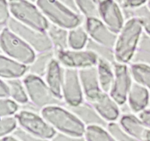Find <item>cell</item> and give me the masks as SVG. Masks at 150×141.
I'll return each mask as SVG.
<instances>
[{
  "instance_id": "1",
  "label": "cell",
  "mask_w": 150,
  "mask_h": 141,
  "mask_svg": "<svg viewBox=\"0 0 150 141\" xmlns=\"http://www.w3.org/2000/svg\"><path fill=\"white\" fill-rule=\"evenodd\" d=\"M144 29L139 19L130 17L117 34L114 51L117 63L128 65L132 63L137 51Z\"/></svg>"
},
{
  "instance_id": "2",
  "label": "cell",
  "mask_w": 150,
  "mask_h": 141,
  "mask_svg": "<svg viewBox=\"0 0 150 141\" xmlns=\"http://www.w3.org/2000/svg\"><path fill=\"white\" fill-rule=\"evenodd\" d=\"M40 114L57 133L72 136H84L86 126L67 107L53 105L40 110Z\"/></svg>"
},
{
  "instance_id": "3",
  "label": "cell",
  "mask_w": 150,
  "mask_h": 141,
  "mask_svg": "<svg viewBox=\"0 0 150 141\" xmlns=\"http://www.w3.org/2000/svg\"><path fill=\"white\" fill-rule=\"evenodd\" d=\"M36 4L51 24L67 30L83 24L81 15L61 0H37Z\"/></svg>"
},
{
  "instance_id": "4",
  "label": "cell",
  "mask_w": 150,
  "mask_h": 141,
  "mask_svg": "<svg viewBox=\"0 0 150 141\" xmlns=\"http://www.w3.org/2000/svg\"><path fill=\"white\" fill-rule=\"evenodd\" d=\"M12 18L19 23L40 32H47L50 23L36 2L29 0H8Z\"/></svg>"
},
{
  "instance_id": "5",
  "label": "cell",
  "mask_w": 150,
  "mask_h": 141,
  "mask_svg": "<svg viewBox=\"0 0 150 141\" xmlns=\"http://www.w3.org/2000/svg\"><path fill=\"white\" fill-rule=\"evenodd\" d=\"M0 48L2 54L28 66L33 63L37 55L35 50L8 26L1 28Z\"/></svg>"
},
{
  "instance_id": "6",
  "label": "cell",
  "mask_w": 150,
  "mask_h": 141,
  "mask_svg": "<svg viewBox=\"0 0 150 141\" xmlns=\"http://www.w3.org/2000/svg\"><path fill=\"white\" fill-rule=\"evenodd\" d=\"M23 82L29 97V104L40 111L50 106L64 104V101L53 94L42 77L28 73L23 78Z\"/></svg>"
},
{
  "instance_id": "7",
  "label": "cell",
  "mask_w": 150,
  "mask_h": 141,
  "mask_svg": "<svg viewBox=\"0 0 150 141\" xmlns=\"http://www.w3.org/2000/svg\"><path fill=\"white\" fill-rule=\"evenodd\" d=\"M19 127L28 133L44 139L51 140L57 134V131L46 120L31 109H21L16 114Z\"/></svg>"
},
{
  "instance_id": "8",
  "label": "cell",
  "mask_w": 150,
  "mask_h": 141,
  "mask_svg": "<svg viewBox=\"0 0 150 141\" xmlns=\"http://www.w3.org/2000/svg\"><path fill=\"white\" fill-rule=\"evenodd\" d=\"M7 26L30 46L36 53L54 50L51 40L46 32H40L28 27L18 22L13 18L8 22Z\"/></svg>"
},
{
  "instance_id": "9",
  "label": "cell",
  "mask_w": 150,
  "mask_h": 141,
  "mask_svg": "<svg viewBox=\"0 0 150 141\" xmlns=\"http://www.w3.org/2000/svg\"><path fill=\"white\" fill-rule=\"evenodd\" d=\"M55 57L64 68L76 70L96 66L99 57L91 50L85 48L82 50L68 49L57 51Z\"/></svg>"
},
{
  "instance_id": "10",
  "label": "cell",
  "mask_w": 150,
  "mask_h": 141,
  "mask_svg": "<svg viewBox=\"0 0 150 141\" xmlns=\"http://www.w3.org/2000/svg\"><path fill=\"white\" fill-rule=\"evenodd\" d=\"M114 69L115 76L109 94L122 107L127 104V96L134 81L128 65L116 63Z\"/></svg>"
},
{
  "instance_id": "11",
  "label": "cell",
  "mask_w": 150,
  "mask_h": 141,
  "mask_svg": "<svg viewBox=\"0 0 150 141\" xmlns=\"http://www.w3.org/2000/svg\"><path fill=\"white\" fill-rule=\"evenodd\" d=\"M62 99L67 107H75L85 101L79 70L64 68Z\"/></svg>"
},
{
  "instance_id": "12",
  "label": "cell",
  "mask_w": 150,
  "mask_h": 141,
  "mask_svg": "<svg viewBox=\"0 0 150 141\" xmlns=\"http://www.w3.org/2000/svg\"><path fill=\"white\" fill-rule=\"evenodd\" d=\"M100 19L111 29L118 34L125 23L122 7L117 0H98Z\"/></svg>"
},
{
  "instance_id": "13",
  "label": "cell",
  "mask_w": 150,
  "mask_h": 141,
  "mask_svg": "<svg viewBox=\"0 0 150 141\" xmlns=\"http://www.w3.org/2000/svg\"><path fill=\"white\" fill-rule=\"evenodd\" d=\"M84 26L91 40L114 49L117 34L112 32L99 18L86 19Z\"/></svg>"
},
{
  "instance_id": "14",
  "label": "cell",
  "mask_w": 150,
  "mask_h": 141,
  "mask_svg": "<svg viewBox=\"0 0 150 141\" xmlns=\"http://www.w3.org/2000/svg\"><path fill=\"white\" fill-rule=\"evenodd\" d=\"M79 73L85 101L94 102L103 93L96 66L81 69L79 70Z\"/></svg>"
},
{
  "instance_id": "15",
  "label": "cell",
  "mask_w": 150,
  "mask_h": 141,
  "mask_svg": "<svg viewBox=\"0 0 150 141\" xmlns=\"http://www.w3.org/2000/svg\"><path fill=\"white\" fill-rule=\"evenodd\" d=\"M100 115L107 123L116 122L121 115V107L108 93L103 92L94 102L91 103Z\"/></svg>"
},
{
  "instance_id": "16",
  "label": "cell",
  "mask_w": 150,
  "mask_h": 141,
  "mask_svg": "<svg viewBox=\"0 0 150 141\" xmlns=\"http://www.w3.org/2000/svg\"><path fill=\"white\" fill-rule=\"evenodd\" d=\"M150 91L137 82H133L127 96V105L132 113L139 114L149 107Z\"/></svg>"
},
{
  "instance_id": "17",
  "label": "cell",
  "mask_w": 150,
  "mask_h": 141,
  "mask_svg": "<svg viewBox=\"0 0 150 141\" xmlns=\"http://www.w3.org/2000/svg\"><path fill=\"white\" fill-rule=\"evenodd\" d=\"M64 68L55 57L51 60L44 77L45 82L53 94L62 101H63L62 86L64 82Z\"/></svg>"
},
{
  "instance_id": "18",
  "label": "cell",
  "mask_w": 150,
  "mask_h": 141,
  "mask_svg": "<svg viewBox=\"0 0 150 141\" xmlns=\"http://www.w3.org/2000/svg\"><path fill=\"white\" fill-rule=\"evenodd\" d=\"M70 109L86 126H100L106 127L108 123L103 120L91 103L84 101L75 107Z\"/></svg>"
},
{
  "instance_id": "19",
  "label": "cell",
  "mask_w": 150,
  "mask_h": 141,
  "mask_svg": "<svg viewBox=\"0 0 150 141\" xmlns=\"http://www.w3.org/2000/svg\"><path fill=\"white\" fill-rule=\"evenodd\" d=\"M29 73V66L13 60L4 54L0 57V76L1 79H21Z\"/></svg>"
},
{
  "instance_id": "20",
  "label": "cell",
  "mask_w": 150,
  "mask_h": 141,
  "mask_svg": "<svg viewBox=\"0 0 150 141\" xmlns=\"http://www.w3.org/2000/svg\"><path fill=\"white\" fill-rule=\"evenodd\" d=\"M119 123L130 135L139 140H144L148 128L139 116L134 113H124L119 119Z\"/></svg>"
},
{
  "instance_id": "21",
  "label": "cell",
  "mask_w": 150,
  "mask_h": 141,
  "mask_svg": "<svg viewBox=\"0 0 150 141\" xmlns=\"http://www.w3.org/2000/svg\"><path fill=\"white\" fill-rule=\"evenodd\" d=\"M96 68L100 85L103 92L109 93L115 76L114 64L104 59L99 58Z\"/></svg>"
},
{
  "instance_id": "22",
  "label": "cell",
  "mask_w": 150,
  "mask_h": 141,
  "mask_svg": "<svg viewBox=\"0 0 150 141\" xmlns=\"http://www.w3.org/2000/svg\"><path fill=\"white\" fill-rule=\"evenodd\" d=\"M46 32L51 41L54 52L68 49L69 30L50 24Z\"/></svg>"
},
{
  "instance_id": "23",
  "label": "cell",
  "mask_w": 150,
  "mask_h": 141,
  "mask_svg": "<svg viewBox=\"0 0 150 141\" xmlns=\"http://www.w3.org/2000/svg\"><path fill=\"white\" fill-rule=\"evenodd\" d=\"M54 58H55V52L54 50L37 53L35 60L29 66V73L40 77H45L48 66Z\"/></svg>"
},
{
  "instance_id": "24",
  "label": "cell",
  "mask_w": 150,
  "mask_h": 141,
  "mask_svg": "<svg viewBox=\"0 0 150 141\" xmlns=\"http://www.w3.org/2000/svg\"><path fill=\"white\" fill-rule=\"evenodd\" d=\"M89 41V37L84 25L82 24L69 30L68 46L70 49H85Z\"/></svg>"
},
{
  "instance_id": "25",
  "label": "cell",
  "mask_w": 150,
  "mask_h": 141,
  "mask_svg": "<svg viewBox=\"0 0 150 141\" xmlns=\"http://www.w3.org/2000/svg\"><path fill=\"white\" fill-rule=\"evenodd\" d=\"M129 67L133 81L150 91V66L143 63H131L129 64Z\"/></svg>"
},
{
  "instance_id": "26",
  "label": "cell",
  "mask_w": 150,
  "mask_h": 141,
  "mask_svg": "<svg viewBox=\"0 0 150 141\" xmlns=\"http://www.w3.org/2000/svg\"><path fill=\"white\" fill-rule=\"evenodd\" d=\"M6 81L10 87V98L20 105L29 104V99L23 80L16 79Z\"/></svg>"
},
{
  "instance_id": "27",
  "label": "cell",
  "mask_w": 150,
  "mask_h": 141,
  "mask_svg": "<svg viewBox=\"0 0 150 141\" xmlns=\"http://www.w3.org/2000/svg\"><path fill=\"white\" fill-rule=\"evenodd\" d=\"M76 10L86 19L99 18L98 0H74Z\"/></svg>"
},
{
  "instance_id": "28",
  "label": "cell",
  "mask_w": 150,
  "mask_h": 141,
  "mask_svg": "<svg viewBox=\"0 0 150 141\" xmlns=\"http://www.w3.org/2000/svg\"><path fill=\"white\" fill-rule=\"evenodd\" d=\"M132 63L150 66V36L144 32Z\"/></svg>"
},
{
  "instance_id": "29",
  "label": "cell",
  "mask_w": 150,
  "mask_h": 141,
  "mask_svg": "<svg viewBox=\"0 0 150 141\" xmlns=\"http://www.w3.org/2000/svg\"><path fill=\"white\" fill-rule=\"evenodd\" d=\"M84 137L87 141H116L106 127L100 126H86Z\"/></svg>"
},
{
  "instance_id": "30",
  "label": "cell",
  "mask_w": 150,
  "mask_h": 141,
  "mask_svg": "<svg viewBox=\"0 0 150 141\" xmlns=\"http://www.w3.org/2000/svg\"><path fill=\"white\" fill-rule=\"evenodd\" d=\"M130 14V17H136L139 19L144 29V32L150 36V9L148 6L144 5L133 10H125Z\"/></svg>"
},
{
  "instance_id": "31",
  "label": "cell",
  "mask_w": 150,
  "mask_h": 141,
  "mask_svg": "<svg viewBox=\"0 0 150 141\" xmlns=\"http://www.w3.org/2000/svg\"><path fill=\"white\" fill-rule=\"evenodd\" d=\"M86 48L95 52L99 58L104 59V60L111 63L112 64H115L117 63L115 55H114V51L113 48H108L105 46L97 43L96 42L91 40L90 38H89V41L88 42Z\"/></svg>"
},
{
  "instance_id": "32",
  "label": "cell",
  "mask_w": 150,
  "mask_h": 141,
  "mask_svg": "<svg viewBox=\"0 0 150 141\" xmlns=\"http://www.w3.org/2000/svg\"><path fill=\"white\" fill-rule=\"evenodd\" d=\"M106 129L110 132L116 141H140L127 133L119 123H108Z\"/></svg>"
},
{
  "instance_id": "33",
  "label": "cell",
  "mask_w": 150,
  "mask_h": 141,
  "mask_svg": "<svg viewBox=\"0 0 150 141\" xmlns=\"http://www.w3.org/2000/svg\"><path fill=\"white\" fill-rule=\"evenodd\" d=\"M18 127V122L16 115L1 118V120H0L1 138L12 135Z\"/></svg>"
},
{
  "instance_id": "34",
  "label": "cell",
  "mask_w": 150,
  "mask_h": 141,
  "mask_svg": "<svg viewBox=\"0 0 150 141\" xmlns=\"http://www.w3.org/2000/svg\"><path fill=\"white\" fill-rule=\"evenodd\" d=\"M20 110V104L11 98H0V116L8 117L16 115Z\"/></svg>"
},
{
  "instance_id": "35",
  "label": "cell",
  "mask_w": 150,
  "mask_h": 141,
  "mask_svg": "<svg viewBox=\"0 0 150 141\" xmlns=\"http://www.w3.org/2000/svg\"><path fill=\"white\" fill-rule=\"evenodd\" d=\"M12 19L8 0H0V24L1 28L7 26Z\"/></svg>"
},
{
  "instance_id": "36",
  "label": "cell",
  "mask_w": 150,
  "mask_h": 141,
  "mask_svg": "<svg viewBox=\"0 0 150 141\" xmlns=\"http://www.w3.org/2000/svg\"><path fill=\"white\" fill-rule=\"evenodd\" d=\"M13 135L18 138L21 141H52L51 140L44 139V138L31 135L20 127L18 128Z\"/></svg>"
},
{
  "instance_id": "37",
  "label": "cell",
  "mask_w": 150,
  "mask_h": 141,
  "mask_svg": "<svg viewBox=\"0 0 150 141\" xmlns=\"http://www.w3.org/2000/svg\"><path fill=\"white\" fill-rule=\"evenodd\" d=\"M149 0H122V5L125 10H133L147 4Z\"/></svg>"
},
{
  "instance_id": "38",
  "label": "cell",
  "mask_w": 150,
  "mask_h": 141,
  "mask_svg": "<svg viewBox=\"0 0 150 141\" xmlns=\"http://www.w3.org/2000/svg\"><path fill=\"white\" fill-rule=\"evenodd\" d=\"M52 141H87L84 136L77 137L72 135H64V134L57 133L53 138Z\"/></svg>"
},
{
  "instance_id": "39",
  "label": "cell",
  "mask_w": 150,
  "mask_h": 141,
  "mask_svg": "<svg viewBox=\"0 0 150 141\" xmlns=\"http://www.w3.org/2000/svg\"><path fill=\"white\" fill-rule=\"evenodd\" d=\"M10 98V87L7 81L1 79L0 82V98Z\"/></svg>"
},
{
  "instance_id": "40",
  "label": "cell",
  "mask_w": 150,
  "mask_h": 141,
  "mask_svg": "<svg viewBox=\"0 0 150 141\" xmlns=\"http://www.w3.org/2000/svg\"><path fill=\"white\" fill-rule=\"evenodd\" d=\"M138 116L140 118V119L144 123L145 126L150 129V107L138 114Z\"/></svg>"
},
{
  "instance_id": "41",
  "label": "cell",
  "mask_w": 150,
  "mask_h": 141,
  "mask_svg": "<svg viewBox=\"0 0 150 141\" xmlns=\"http://www.w3.org/2000/svg\"><path fill=\"white\" fill-rule=\"evenodd\" d=\"M1 141H21L18 138L16 137L15 135H9L1 138Z\"/></svg>"
},
{
  "instance_id": "42",
  "label": "cell",
  "mask_w": 150,
  "mask_h": 141,
  "mask_svg": "<svg viewBox=\"0 0 150 141\" xmlns=\"http://www.w3.org/2000/svg\"><path fill=\"white\" fill-rule=\"evenodd\" d=\"M143 141H150V129H148L147 132H146V135H145L144 139Z\"/></svg>"
},
{
  "instance_id": "43",
  "label": "cell",
  "mask_w": 150,
  "mask_h": 141,
  "mask_svg": "<svg viewBox=\"0 0 150 141\" xmlns=\"http://www.w3.org/2000/svg\"><path fill=\"white\" fill-rule=\"evenodd\" d=\"M146 5H147L148 7H149V8L150 9V0H149V1H148V2H147V4H146Z\"/></svg>"
},
{
  "instance_id": "44",
  "label": "cell",
  "mask_w": 150,
  "mask_h": 141,
  "mask_svg": "<svg viewBox=\"0 0 150 141\" xmlns=\"http://www.w3.org/2000/svg\"><path fill=\"white\" fill-rule=\"evenodd\" d=\"M29 1H33V2H36V1H37V0H29Z\"/></svg>"
},
{
  "instance_id": "45",
  "label": "cell",
  "mask_w": 150,
  "mask_h": 141,
  "mask_svg": "<svg viewBox=\"0 0 150 141\" xmlns=\"http://www.w3.org/2000/svg\"><path fill=\"white\" fill-rule=\"evenodd\" d=\"M149 107H150V102H149Z\"/></svg>"
}]
</instances>
